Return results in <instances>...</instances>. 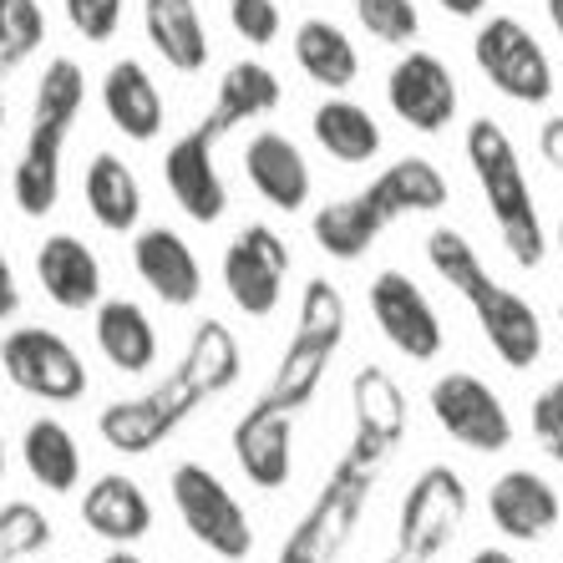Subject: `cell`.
Segmentation results:
<instances>
[{
  "label": "cell",
  "mask_w": 563,
  "mask_h": 563,
  "mask_svg": "<svg viewBox=\"0 0 563 563\" xmlns=\"http://www.w3.org/2000/svg\"><path fill=\"white\" fill-rule=\"evenodd\" d=\"M355 21L380 46H411L421 31L417 0H355Z\"/></svg>",
  "instance_id": "d590c367"
},
{
  "label": "cell",
  "mask_w": 563,
  "mask_h": 563,
  "mask_svg": "<svg viewBox=\"0 0 563 563\" xmlns=\"http://www.w3.org/2000/svg\"><path fill=\"white\" fill-rule=\"evenodd\" d=\"M559 260H563V223H559Z\"/></svg>",
  "instance_id": "c3c4849f"
},
{
  "label": "cell",
  "mask_w": 563,
  "mask_h": 563,
  "mask_svg": "<svg viewBox=\"0 0 563 563\" xmlns=\"http://www.w3.org/2000/svg\"><path fill=\"white\" fill-rule=\"evenodd\" d=\"M366 305H371L376 330L391 341V351H401L407 361H437L442 355V345H446L442 314H437V305L427 300V289L411 275L380 269L366 289Z\"/></svg>",
  "instance_id": "4fadbf2b"
},
{
  "label": "cell",
  "mask_w": 563,
  "mask_h": 563,
  "mask_svg": "<svg viewBox=\"0 0 563 563\" xmlns=\"http://www.w3.org/2000/svg\"><path fill=\"white\" fill-rule=\"evenodd\" d=\"M92 341L102 361L122 376H143L157 366V325L137 300H102L92 310Z\"/></svg>",
  "instance_id": "484cf974"
},
{
  "label": "cell",
  "mask_w": 563,
  "mask_h": 563,
  "mask_svg": "<svg viewBox=\"0 0 563 563\" xmlns=\"http://www.w3.org/2000/svg\"><path fill=\"white\" fill-rule=\"evenodd\" d=\"M528 427H533V442L543 446V457H553L563 467V376L549 380V386L533 396Z\"/></svg>",
  "instance_id": "f35d334b"
},
{
  "label": "cell",
  "mask_w": 563,
  "mask_h": 563,
  "mask_svg": "<svg viewBox=\"0 0 563 563\" xmlns=\"http://www.w3.org/2000/svg\"><path fill=\"white\" fill-rule=\"evenodd\" d=\"M81 203L107 234H137L143 223V184L122 153H92L81 173Z\"/></svg>",
  "instance_id": "d4e9b609"
},
{
  "label": "cell",
  "mask_w": 563,
  "mask_h": 563,
  "mask_svg": "<svg viewBox=\"0 0 563 563\" xmlns=\"http://www.w3.org/2000/svg\"><path fill=\"white\" fill-rule=\"evenodd\" d=\"M538 153H543V163H549L553 173H563V112L543 118V128H538Z\"/></svg>",
  "instance_id": "ab89813d"
},
{
  "label": "cell",
  "mask_w": 563,
  "mask_h": 563,
  "mask_svg": "<svg viewBox=\"0 0 563 563\" xmlns=\"http://www.w3.org/2000/svg\"><path fill=\"white\" fill-rule=\"evenodd\" d=\"M446 15H457V21H472V15L487 11V0H437Z\"/></svg>",
  "instance_id": "b9f144b4"
},
{
  "label": "cell",
  "mask_w": 563,
  "mask_h": 563,
  "mask_svg": "<svg viewBox=\"0 0 563 563\" xmlns=\"http://www.w3.org/2000/svg\"><path fill=\"white\" fill-rule=\"evenodd\" d=\"M310 234H314V244H320V254L351 264V260H366L371 244L386 234V223H380V213L371 209L366 194H351V198L320 203L310 219Z\"/></svg>",
  "instance_id": "4dcf8cb0"
},
{
  "label": "cell",
  "mask_w": 563,
  "mask_h": 563,
  "mask_svg": "<svg viewBox=\"0 0 563 563\" xmlns=\"http://www.w3.org/2000/svg\"><path fill=\"white\" fill-rule=\"evenodd\" d=\"M21 457H26V472L36 477V487H46V493H77L81 487V442L71 437L66 421H31L21 432Z\"/></svg>",
  "instance_id": "1f68e13d"
},
{
  "label": "cell",
  "mask_w": 563,
  "mask_h": 563,
  "mask_svg": "<svg viewBox=\"0 0 563 563\" xmlns=\"http://www.w3.org/2000/svg\"><path fill=\"white\" fill-rule=\"evenodd\" d=\"M132 275L173 310H188V305L203 300V264H198L194 244L178 229H163V223L132 234Z\"/></svg>",
  "instance_id": "ac0fdd59"
},
{
  "label": "cell",
  "mask_w": 563,
  "mask_h": 563,
  "mask_svg": "<svg viewBox=\"0 0 563 563\" xmlns=\"http://www.w3.org/2000/svg\"><path fill=\"white\" fill-rule=\"evenodd\" d=\"M472 62L483 66V77L493 92H503L508 102L543 107L553 97V62L543 52V41L518 21V15H487L477 36H472Z\"/></svg>",
  "instance_id": "30bf717a"
},
{
  "label": "cell",
  "mask_w": 563,
  "mask_h": 563,
  "mask_svg": "<svg viewBox=\"0 0 563 563\" xmlns=\"http://www.w3.org/2000/svg\"><path fill=\"white\" fill-rule=\"evenodd\" d=\"M219 132L209 128V118L194 122L188 132H178L163 153V184L168 198L188 213L194 223H219L229 213V184L219 173V157H213Z\"/></svg>",
  "instance_id": "9a60e30c"
},
{
  "label": "cell",
  "mask_w": 563,
  "mask_h": 563,
  "mask_svg": "<svg viewBox=\"0 0 563 563\" xmlns=\"http://www.w3.org/2000/svg\"><path fill=\"white\" fill-rule=\"evenodd\" d=\"M341 341H345V295L335 289V279H325V275L305 279L295 335H289L269 386H264L254 401L269 411H289V417L305 411L314 401V391H320V380H325Z\"/></svg>",
  "instance_id": "277c9868"
},
{
  "label": "cell",
  "mask_w": 563,
  "mask_h": 563,
  "mask_svg": "<svg viewBox=\"0 0 563 563\" xmlns=\"http://www.w3.org/2000/svg\"><path fill=\"white\" fill-rule=\"evenodd\" d=\"M279 102H285V81H279L269 66L254 62V56L250 62H229L219 87H213L209 128L223 137V132L244 128V122H254V118H269Z\"/></svg>",
  "instance_id": "83f0119b"
},
{
  "label": "cell",
  "mask_w": 563,
  "mask_h": 563,
  "mask_svg": "<svg viewBox=\"0 0 563 563\" xmlns=\"http://www.w3.org/2000/svg\"><path fill=\"white\" fill-rule=\"evenodd\" d=\"M5 462H11V446H5V427H0V477H5Z\"/></svg>",
  "instance_id": "bcb514c9"
},
{
  "label": "cell",
  "mask_w": 563,
  "mask_h": 563,
  "mask_svg": "<svg viewBox=\"0 0 563 563\" xmlns=\"http://www.w3.org/2000/svg\"><path fill=\"white\" fill-rule=\"evenodd\" d=\"M427 264H432L437 275H442L446 289H457L462 300H467L472 320L483 330V341L493 345L508 371H533L543 361V320L538 310L508 289L503 279H493V269L483 264L477 244H472L462 229H432L427 234Z\"/></svg>",
  "instance_id": "6da1fadb"
},
{
  "label": "cell",
  "mask_w": 563,
  "mask_h": 563,
  "mask_svg": "<svg viewBox=\"0 0 563 563\" xmlns=\"http://www.w3.org/2000/svg\"><path fill=\"white\" fill-rule=\"evenodd\" d=\"M219 275H223V289H229L234 310H244L250 320L275 314L279 300H285V279H289L285 234L269 229V223H244V229L229 239V250H223Z\"/></svg>",
  "instance_id": "7c38bea8"
},
{
  "label": "cell",
  "mask_w": 563,
  "mask_h": 563,
  "mask_svg": "<svg viewBox=\"0 0 563 563\" xmlns=\"http://www.w3.org/2000/svg\"><path fill=\"white\" fill-rule=\"evenodd\" d=\"M168 493H173V508L184 518L188 538L203 543L213 559L244 563L254 553L250 512H244V503L229 493V483H223L213 467H203V462H178V467L168 472Z\"/></svg>",
  "instance_id": "8992f818"
},
{
  "label": "cell",
  "mask_w": 563,
  "mask_h": 563,
  "mask_svg": "<svg viewBox=\"0 0 563 563\" xmlns=\"http://www.w3.org/2000/svg\"><path fill=\"white\" fill-rule=\"evenodd\" d=\"M229 26L244 46L264 52V46H275L279 41V26H285V11H279V0H229Z\"/></svg>",
  "instance_id": "74e56055"
},
{
  "label": "cell",
  "mask_w": 563,
  "mask_h": 563,
  "mask_svg": "<svg viewBox=\"0 0 563 563\" xmlns=\"http://www.w3.org/2000/svg\"><path fill=\"white\" fill-rule=\"evenodd\" d=\"M467 163H472V178L483 188V203L498 223V239L508 260L518 269H538L549 260V234H543V219H538V198L528 188V173H523V157L512 147L508 128H498L493 118H472L467 122Z\"/></svg>",
  "instance_id": "3957f363"
},
{
  "label": "cell",
  "mask_w": 563,
  "mask_h": 563,
  "mask_svg": "<svg viewBox=\"0 0 563 563\" xmlns=\"http://www.w3.org/2000/svg\"><path fill=\"white\" fill-rule=\"evenodd\" d=\"M203 401H209V396L188 380V371H173V376H163L157 386H147L143 396L107 401L102 417H97V432H102V442L112 446V452H122V457H147V452H157V446L168 442Z\"/></svg>",
  "instance_id": "9c48e42d"
},
{
  "label": "cell",
  "mask_w": 563,
  "mask_h": 563,
  "mask_svg": "<svg viewBox=\"0 0 563 563\" xmlns=\"http://www.w3.org/2000/svg\"><path fill=\"white\" fill-rule=\"evenodd\" d=\"M52 543V518L36 503H5L0 508V559L21 563Z\"/></svg>",
  "instance_id": "e575fe53"
},
{
  "label": "cell",
  "mask_w": 563,
  "mask_h": 563,
  "mask_svg": "<svg viewBox=\"0 0 563 563\" xmlns=\"http://www.w3.org/2000/svg\"><path fill=\"white\" fill-rule=\"evenodd\" d=\"M81 523L97 538H107L112 549H132L137 538L153 533V503H147L143 483L128 472H102L81 493Z\"/></svg>",
  "instance_id": "603a6c76"
},
{
  "label": "cell",
  "mask_w": 563,
  "mask_h": 563,
  "mask_svg": "<svg viewBox=\"0 0 563 563\" xmlns=\"http://www.w3.org/2000/svg\"><path fill=\"white\" fill-rule=\"evenodd\" d=\"M427 407H432L437 427L442 437H452L457 446L467 452H508L512 446V417L503 407V396L487 386L483 376H472V371H446V376L432 380V391H427Z\"/></svg>",
  "instance_id": "8fae6325"
},
{
  "label": "cell",
  "mask_w": 563,
  "mask_h": 563,
  "mask_svg": "<svg viewBox=\"0 0 563 563\" xmlns=\"http://www.w3.org/2000/svg\"><path fill=\"white\" fill-rule=\"evenodd\" d=\"M467 563H523V559H518L512 549H498V543H487V549H477Z\"/></svg>",
  "instance_id": "7bdbcfd3"
},
{
  "label": "cell",
  "mask_w": 563,
  "mask_h": 563,
  "mask_svg": "<svg viewBox=\"0 0 563 563\" xmlns=\"http://www.w3.org/2000/svg\"><path fill=\"white\" fill-rule=\"evenodd\" d=\"M310 137L325 147V157L345 163V168H366L380 153V122L371 118L361 102L330 92L325 102L310 112Z\"/></svg>",
  "instance_id": "f1b7e54d"
},
{
  "label": "cell",
  "mask_w": 563,
  "mask_h": 563,
  "mask_svg": "<svg viewBox=\"0 0 563 563\" xmlns=\"http://www.w3.org/2000/svg\"><path fill=\"white\" fill-rule=\"evenodd\" d=\"M351 417H355V432H351V442H345V452L386 467V457H391L396 446H401V437H407V391L396 386L391 371H380V366L355 371Z\"/></svg>",
  "instance_id": "2e32d148"
},
{
  "label": "cell",
  "mask_w": 563,
  "mask_h": 563,
  "mask_svg": "<svg viewBox=\"0 0 563 563\" xmlns=\"http://www.w3.org/2000/svg\"><path fill=\"white\" fill-rule=\"evenodd\" d=\"M0 563H5V559H0Z\"/></svg>",
  "instance_id": "816d5d0a"
},
{
  "label": "cell",
  "mask_w": 563,
  "mask_h": 563,
  "mask_svg": "<svg viewBox=\"0 0 563 563\" xmlns=\"http://www.w3.org/2000/svg\"><path fill=\"white\" fill-rule=\"evenodd\" d=\"M549 5V26L559 31V41H563V0H543Z\"/></svg>",
  "instance_id": "ee69618b"
},
{
  "label": "cell",
  "mask_w": 563,
  "mask_h": 563,
  "mask_svg": "<svg viewBox=\"0 0 563 563\" xmlns=\"http://www.w3.org/2000/svg\"><path fill=\"white\" fill-rule=\"evenodd\" d=\"M0 371L15 391L36 396L46 407H71L87 396L92 371L81 361V351L52 325H15L0 335Z\"/></svg>",
  "instance_id": "ba28073f"
},
{
  "label": "cell",
  "mask_w": 563,
  "mask_h": 563,
  "mask_svg": "<svg viewBox=\"0 0 563 563\" xmlns=\"http://www.w3.org/2000/svg\"><path fill=\"white\" fill-rule=\"evenodd\" d=\"M66 5V26L77 31L87 46H107L122 31L128 0H62Z\"/></svg>",
  "instance_id": "8d00e7d4"
},
{
  "label": "cell",
  "mask_w": 563,
  "mask_h": 563,
  "mask_svg": "<svg viewBox=\"0 0 563 563\" xmlns=\"http://www.w3.org/2000/svg\"><path fill=\"white\" fill-rule=\"evenodd\" d=\"M386 563H401V559H396V553H391V559H386Z\"/></svg>",
  "instance_id": "f907efd6"
},
{
  "label": "cell",
  "mask_w": 563,
  "mask_h": 563,
  "mask_svg": "<svg viewBox=\"0 0 563 563\" xmlns=\"http://www.w3.org/2000/svg\"><path fill=\"white\" fill-rule=\"evenodd\" d=\"M361 194L371 198V209L380 213V223L391 229L407 213H442L452 188H446V173L437 168L432 157H396L391 168H380Z\"/></svg>",
  "instance_id": "cb8c5ba5"
},
{
  "label": "cell",
  "mask_w": 563,
  "mask_h": 563,
  "mask_svg": "<svg viewBox=\"0 0 563 563\" xmlns=\"http://www.w3.org/2000/svg\"><path fill=\"white\" fill-rule=\"evenodd\" d=\"M467 512H472V493L457 477V467H446V462L421 467L407 483V493H401V508H396V559L432 563L462 533Z\"/></svg>",
  "instance_id": "52a82bcc"
},
{
  "label": "cell",
  "mask_w": 563,
  "mask_h": 563,
  "mask_svg": "<svg viewBox=\"0 0 563 563\" xmlns=\"http://www.w3.org/2000/svg\"><path fill=\"white\" fill-rule=\"evenodd\" d=\"M487 518L512 543H543L563 523V493L533 467H512L487 487Z\"/></svg>",
  "instance_id": "e0dca14e"
},
{
  "label": "cell",
  "mask_w": 563,
  "mask_h": 563,
  "mask_svg": "<svg viewBox=\"0 0 563 563\" xmlns=\"http://www.w3.org/2000/svg\"><path fill=\"white\" fill-rule=\"evenodd\" d=\"M143 31L147 46H153L173 71H203L209 66V26H203V11L198 0H143Z\"/></svg>",
  "instance_id": "4316f807"
},
{
  "label": "cell",
  "mask_w": 563,
  "mask_h": 563,
  "mask_svg": "<svg viewBox=\"0 0 563 563\" xmlns=\"http://www.w3.org/2000/svg\"><path fill=\"white\" fill-rule=\"evenodd\" d=\"M102 563H147V559H137L132 549H112V553H102Z\"/></svg>",
  "instance_id": "f6af8a7d"
},
{
  "label": "cell",
  "mask_w": 563,
  "mask_h": 563,
  "mask_svg": "<svg viewBox=\"0 0 563 563\" xmlns=\"http://www.w3.org/2000/svg\"><path fill=\"white\" fill-rule=\"evenodd\" d=\"M36 285L56 310H97L102 305V260L81 234H46L36 244Z\"/></svg>",
  "instance_id": "44dd1931"
},
{
  "label": "cell",
  "mask_w": 563,
  "mask_h": 563,
  "mask_svg": "<svg viewBox=\"0 0 563 563\" xmlns=\"http://www.w3.org/2000/svg\"><path fill=\"white\" fill-rule=\"evenodd\" d=\"M178 371H188V380H194L198 391L209 396H223L234 391L239 376H244V351H239V335L223 320H198L194 335H188V351L184 361H178Z\"/></svg>",
  "instance_id": "d6a6232c"
},
{
  "label": "cell",
  "mask_w": 563,
  "mask_h": 563,
  "mask_svg": "<svg viewBox=\"0 0 563 563\" xmlns=\"http://www.w3.org/2000/svg\"><path fill=\"white\" fill-rule=\"evenodd\" d=\"M97 97H102L107 122H112L128 143H157V137H163V128H168V102H163V87H157L153 71H147L137 56H122V62L107 66Z\"/></svg>",
  "instance_id": "ffe728a7"
},
{
  "label": "cell",
  "mask_w": 563,
  "mask_h": 563,
  "mask_svg": "<svg viewBox=\"0 0 563 563\" xmlns=\"http://www.w3.org/2000/svg\"><path fill=\"white\" fill-rule=\"evenodd\" d=\"M81 107H87V71H81V62L52 56L36 77L31 122L11 168V198L26 219H46L62 203L66 143H71V128L81 122Z\"/></svg>",
  "instance_id": "7a4b0ae2"
},
{
  "label": "cell",
  "mask_w": 563,
  "mask_h": 563,
  "mask_svg": "<svg viewBox=\"0 0 563 563\" xmlns=\"http://www.w3.org/2000/svg\"><path fill=\"white\" fill-rule=\"evenodd\" d=\"M52 15L41 0H0V71L26 66L46 46Z\"/></svg>",
  "instance_id": "836d02e7"
},
{
  "label": "cell",
  "mask_w": 563,
  "mask_h": 563,
  "mask_svg": "<svg viewBox=\"0 0 563 563\" xmlns=\"http://www.w3.org/2000/svg\"><path fill=\"white\" fill-rule=\"evenodd\" d=\"M0 132H5V71H0Z\"/></svg>",
  "instance_id": "7dc6e473"
},
{
  "label": "cell",
  "mask_w": 563,
  "mask_h": 563,
  "mask_svg": "<svg viewBox=\"0 0 563 563\" xmlns=\"http://www.w3.org/2000/svg\"><path fill=\"white\" fill-rule=\"evenodd\" d=\"M559 325H563V305H559Z\"/></svg>",
  "instance_id": "681fc988"
},
{
  "label": "cell",
  "mask_w": 563,
  "mask_h": 563,
  "mask_svg": "<svg viewBox=\"0 0 563 563\" xmlns=\"http://www.w3.org/2000/svg\"><path fill=\"white\" fill-rule=\"evenodd\" d=\"M244 178H250L254 194L279 213H300L314 188L310 163H305V153L295 147V137L275 132V128L254 132L250 143H244Z\"/></svg>",
  "instance_id": "7402d4cb"
},
{
  "label": "cell",
  "mask_w": 563,
  "mask_h": 563,
  "mask_svg": "<svg viewBox=\"0 0 563 563\" xmlns=\"http://www.w3.org/2000/svg\"><path fill=\"white\" fill-rule=\"evenodd\" d=\"M295 62L300 71L314 81V87H325V92H351L355 77H361V52H355V41L345 36L335 21L325 15H310L295 26Z\"/></svg>",
  "instance_id": "f546056e"
},
{
  "label": "cell",
  "mask_w": 563,
  "mask_h": 563,
  "mask_svg": "<svg viewBox=\"0 0 563 563\" xmlns=\"http://www.w3.org/2000/svg\"><path fill=\"white\" fill-rule=\"evenodd\" d=\"M15 310H21V279H15V264L0 244V320H11Z\"/></svg>",
  "instance_id": "60d3db41"
},
{
  "label": "cell",
  "mask_w": 563,
  "mask_h": 563,
  "mask_svg": "<svg viewBox=\"0 0 563 563\" xmlns=\"http://www.w3.org/2000/svg\"><path fill=\"white\" fill-rule=\"evenodd\" d=\"M386 102L411 132H446L457 122V77L452 66L437 52H421V46H407L396 56V66L386 71Z\"/></svg>",
  "instance_id": "5bb4252c"
},
{
  "label": "cell",
  "mask_w": 563,
  "mask_h": 563,
  "mask_svg": "<svg viewBox=\"0 0 563 563\" xmlns=\"http://www.w3.org/2000/svg\"><path fill=\"white\" fill-rule=\"evenodd\" d=\"M229 446H234L239 472H244L254 487L279 493V487L289 483V472H295V417L254 401V407L234 421Z\"/></svg>",
  "instance_id": "d6986e66"
},
{
  "label": "cell",
  "mask_w": 563,
  "mask_h": 563,
  "mask_svg": "<svg viewBox=\"0 0 563 563\" xmlns=\"http://www.w3.org/2000/svg\"><path fill=\"white\" fill-rule=\"evenodd\" d=\"M380 467L355 452H341V462L330 467V477L320 483L314 503L300 512V523L289 528L285 549H279V563H335L345 549V538L355 533L361 512H366V498L376 487Z\"/></svg>",
  "instance_id": "5b68a950"
}]
</instances>
